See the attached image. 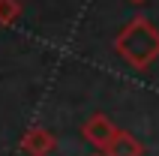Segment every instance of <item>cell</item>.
I'll return each instance as SVG.
<instances>
[{
    "instance_id": "7",
    "label": "cell",
    "mask_w": 159,
    "mask_h": 156,
    "mask_svg": "<svg viewBox=\"0 0 159 156\" xmlns=\"http://www.w3.org/2000/svg\"><path fill=\"white\" fill-rule=\"evenodd\" d=\"M135 3H141V0H135Z\"/></svg>"
},
{
    "instance_id": "6",
    "label": "cell",
    "mask_w": 159,
    "mask_h": 156,
    "mask_svg": "<svg viewBox=\"0 0 159 156\" xmlns=\"http://www.w3.org/2000/svg\"><path fill=\"white\" fill-rule=\"evenodd\" d=\"M93 156H102V153H93Z\"/></svg>"
},
{
    "instance_id": "5",
    "label": "cell",
    "mask_w": 159,
    "mask_h": 156,
    "mask_svg": "<svg viewBox=\"0 0 159 156\" xmlns=\"http://www.w3.org/2000/svg\"><path fill=\"white\" fill-rule=\"evenodd\" d=\"M21 12H24L21 0H0V24L3 27L15 24L18 18H21Z\"/></svg>"
},
{
    "instance_id": "4",
    "label": "cell",
    "mask_w": 159,
    "mask_h": 156,
    "mask_svg": "<svg viewBox=\"0 0 159 156\" xmlns=\"http://www.w3.org/2000/svg\"><path fill=\"white\" fill-rule=\"evenodd\" d=\"M141 153H144V144L126 129H117L114 138L102 147V156H141Z\"/></svg>"
},
{
    "instance_id": "2",
    "label": "cell",
    "mask_w": 159,
    "mask_h": 156,
    "mask_svg": "<svg viewBox=\"0 0 159 156\" xmlns=\"http://www.w3.org/2000/svg\"><path fill=\"white\" fill-rule=\"evenodd\" d=\"M117 129H120V126H114L111 117H105V114H90L87 120H84V126H81V135H84V141H87L90 147L102 150L108 141L114 138Z\"/></svg>"
},
{
    "instance_id": "3",
    "label": "cell",
    "mask_w": 159,
    "mask_h": 156,
    "mask_svg": "<svg viewBox=\"0 0 159 156\" xmlns=\"http://www.w3.org/2000/svg\"><path fill=\"white\" fill-rule=\"evenodd\" d=\"M21 153L24 156H51L57 150V138H54L51 129L45 126H30V129L21 135Z\"/></svg>"
},
{
    "instance_id": "1",
    "label": "cell",
    "mask_w": 159,
    "mask_h": 156,
    "mask_svg": "<svg viewBox=\"0 0 159 156\" xmlns=\"http://www.w3.org/2000/svg\"><path fill=\"white\" fill-rule=\"evenodd\" d=\"M114 51L135 69H147L159 57V30L147 18H132L129 24L117 33Z\"/></svg>"
}]
</instances>
